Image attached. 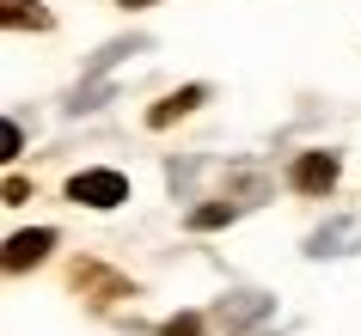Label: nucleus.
Segmentation results:
<instances>
[{
  "label": "nucleus",
  "instance_id": "obj_3",
  "mask_svg": "<svg viewBox=\"0 0 361 336\" xmlns=\"http://www.w3.org/2000/svg\"><path fill=\"white\" fill-rule=\"evenodd\" d=\"M56 244V232L49 226H37V232H19V239H6V269H25V263H43V251Z\"/></svg>",
  "mask_w": 361,
  "mask_h": 336
},
{
  "label": "nucleus",
  "instance_id": "obj_8",
  "mask_svg": "<svg viewBox=\"0 0 361 336\" xmlns=\"http://www.w3.org/2000/svg\"><path fill=\"white\" fill-rule=\"evenodd\" d=\"M123 6H153V0H123Z\"/></svg>",
  "mask_w": 361,
  "mask_h": 336
},
{
  "label": "nucleus",
  "instance_id": "obj_5",
  "mask_svg": "<svg viewBox=\"0 0 361 336\" xmlns=\"http://www.w3.org/2000/svg\"><path fill=\"white\" fill-rule=\"evenodd\" d=\"M6 25H49V13H43L37 0H6V13H0Z\"/></svg>",
  "mask_w": 361,
  "mask_h": 336
},
{
  "label": "nucleus",
  "instance_id": "obj_2",
  "mask_svg": "<svg viewBox=\"0 0 361 336\" xmlns=\"http://www.w3.org/2000/svg\"><path fill=\"white\" fill-rule=\"evenodd\" d=\"M337 184V159L331 153H300L294 159V189H306V196H319V189Z\"/></svg>",
  "mask_w": 361,
  "mask_h": 336
},
{
  "label": "nucleus",
  "instance_id": "obj_1",
  "mask_svg": "<svg viewBox=\"0 0 361 336\" xmlns=\"http://www.w3.org/2000/svg\"><path fill=\"white\" fill-rule=\"evenodd\" d=\"M68 196L86 208H116V202H129V184H123V171H80L68 184Z\"/></svg>",
  "mask_w": 361,
  "mask_h": 336
},
{
  "label": "nucleus",
  "instance_id": "obj_4",
  "mask_svg": "<svg viewBox=\"0 0 361 336\" xmlns=\"http://www.w3.org/2000/svg\"><path fill=\"white\" fill-rule=\"evenodd\" d=\"M196 98H202V86H190V92H178V98H166V104H159V111H153L147 123H153V129H166L171 116H184V111H190V104H196Z\"/></svg>",
  "mask_w": 361,
  "mask_h": 336
},
{
  "label": "nucleus",
  "instance_id": "obj_6",
  "mask_svg": "<svg viewBox=\"0 0 361 336\" xmlns=\"http://www.w3.org/2000/svg\"><path fill=\"white\" fill-rule=\"evenodd\" d=\"M221 220H233V208H227V202H214V208H196V214H190V226H221Z\"/></svg>",
  "mask_w": 361,
  "mask_h": 336
},
{
  "label": "nucleus",
  "instance_id": "obj_7",
  "mask_svg": "<svg viewBox=\"0 0 361 336\" xmlns=\"http://www.w3.org/2000/svg\"><path fill=\"white\" fill-rule=\"evenodd\" d=\"M166 336H202V324H196V318H171Z\"/></svg>",
  "mask_w": 361,
  "mask_h": 336
}]
</instances>
